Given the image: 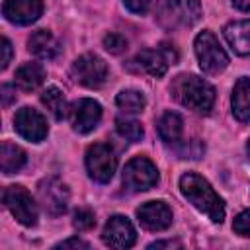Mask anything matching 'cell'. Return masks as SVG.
<instances>
[{"label":"cell","instance_id":"obj_1","mask_svg":"<svg viewBox=\"0 0 250 250\" xmlns=\"http://www.w3.org/2000/svg\"><path fill=\"white\" fill-rule=\"evenodd\" d=\"M180 191L182 195L201 213H205L213 223H223L227 215L225 199L213 189V186L195 172H186L180 178Z\"/></svg>","mask_w":250,"mask_h":250},{"label":"cell","instance_id":"obj_2","mask_svg":"<svg viewBox=\"0 0 250 250\" xmlns=\"http://www.w3.org/2000/svg\"><path fill=\"white\" fill-rule=\"evenodd\" d=\"M170 94L195 113H209L215 104V88L197 74H178L170 86Z\"/></svg>","mask_w":250,"mask_h":250},{"label":"cell","instance_id":"obj_3","mask_svg":"<svg viewBox=\"0 0 250 250\" xmlns=\"http://www.w3.org/2000/svg\"><path fill=\"white\" fill-rule=\"evenodd\" d=\"M193 49H195V57L199 62V68L207 74H217L221 70H225L229 66V55L225 53V49L221 47L219 39L215 37L213 31L203 29L195 41H193Z\"/></svg>","mask_w":250,"mask_h":250},{"label":"cell","instance_id":"obj_4","mask_svg":"<svg viewBox=\"0 0 250 250\" xmlns=\"http://www.w3.org/2000/svg\"><path fill=\"white\" fill-rule=\"evenodd\" d=\"M121 180L127 191L137 193V191H146L154 188L160 180V174H158V168L152 164V160H148L146 156H135L125 164Z\"/></svg>","mask_w":250,"mask_h":250},{"label":"cell","instance_id":"obj_5","mask_svg":"<svg viewBox=\"0 0 250 250\" xmlns=\"http://www.w3.org/2000/svg\"><path fill=\"white\" fill-rule=\"evenodd\" d=\"M2 203L14 215V219L23 227H33L37 223V203L23 186H8L2 193Z\"/></svg>","mask_w":250,"mask_h":250},{"label":"cell","instance_id":"obj_6","mask_svg":"<svg viewBox=\"0 0 250 250\" xmlns=\"http://www.w3.org/2000/svg\"><path fill=\"white\" fill-rule=\"evenodd\" d=\"M107 64L102 57L94 55V53H84L78 59H74L72 66H70V76L74 78V82H78L80 86L86 88H100L105 84L107 80Z\"/></svg>","mask_w":250,"mask_h":250},{"label":"cell","instance_id":"obj_7","mask_svg":"<svg viewBox=\"0 0 250 250\" xmlns=\"http://www.w3.org/2000/svg\"><path fill=\"white\" fill-rule=\"evenodd\" d=\"M117 168L115 150L107 143H96L86 150V170L88 176L98 184H107Z\"/></svg>","mask_w":250,"mask_h":250},{"label":"cell","instance_id":"obj_8","mask_svg":"<svg viewBox=\"0 0 250 250\" xmlns=\"http://www.w3.org/2000/svg\"><path fill=\"white\" fill-rule=\"evenodd\" d=\"M178 61V53L174 49V45H168V43H162L158 49H143L135 55V59L131 61L139 70L154 76V78H160L166 74L168 66L174 64Z\"/></svg>","mask_w":250,"mask_h":250},{"label":"cell","instance_id":"obj_9","mask_svg":"<svg viewBox=\"0 0 250 250\" xmlns=\"http://www.w3.org/2000/svg\"><path fill=\"white\" fill-rule=\"evenodd\" d=\"M37 197H39V203L45 209V213L59 217L68 209L70 191H68V186L64 182H61L57 176H49L39 182Z\"/></svg>","mask_w":250,"mask_h":250},{"label":"cell","instance_id":"obj_10","mask_svg":"<svg viewBox=\"0 0 250 250\" xmlns=\"http://www.w3.org/2000/svg\"><path fill=\"white\" fill-rule=\"evenodd\" d=\"M68 119L76 133L86 135L98 127L102 119V105L92 98H80L68 105Z\"/></svg>","mask_w":250,"mask_h":250},{"label":"cell","instance_id":"obj_11","mask_svg":"<svg viewBox=\"0 0 250 250\" xmlns=\"http://www.w3.org/2000/svg\"><path fill=\"white\" fill-rule=\"evenodd\" d=\"M102 240L109 248L125 250V248H131L135 244L137 230L125 215H113L107 219V223L102 230Z\"/></svg>","mask_w":250,"mask_h":250},{"label":"cell","instance_id":"obj_12","mask_svg":"<svg viewBox=\"0 0 250 250\" xmlns=\"http://www.w3.org/2000/svg\"><path fill=\"white\" fill-rule=\"evenodd\" d=\"M14 127L18 131V135L23 137L29 143H41V141H45V137L49 133V127H47L45 117L37 109L27 107V105L16 111Z\"/></svg>","mask_w":250,"mask_h":250},{"label":"cell","instance_id":"obj_13","mask_svg":"<svg viewBox=\"0 0 250 250\" xmlns=\"http://www.w3.org/2000/svg\"><path fill=\"white\" fill-rule=\"evenodd\" d=\"M2 14L10 23L29 25L43 14V0H4Z\"/></svg>","mask_w":250,"mask_h":250},{"label":"cell","instance_id":"obj_14","mask_svg":"<svg viewBox=\"0 0 250 250\" xmlns=\"http://www.w3.org/2000/svg\"><path fill=\"white\" fill-rule=\"evenodd\" d=\"M137 219L146 230L160 232L172 225V209L164 201H146L137 209Z\"/></svg>","mask_w":250,"mask_h":250},{"label":"cell","instance_id":"obj_15","mask_svg":"<svg viewBox=\"0 0 250 250\" xmlns=\"http://www.w3.org/2000/svg\"><path fill=\"white\" fill-rule=\"evenodd\" d=\"M223 35L229 43V47L238 57L250 55V20H238L230 21L223 27Z\"/></svg>","mask_w":250,"mask_h":250},{"label":"cell","instance_id":"obj_16","mask_svg":"<svg viewBox=\"0 0 250 250\" xmlns=\"http://www.w3.org/2000/svg\"><path fill=\"white\" fill-rule=\"evenodd\" d=\"M230 109L236 121L248 123L250 121V78L240 76L234 82L232 96H230Z\"/></svg>","mask_w":250,"mask_h":250},{"label":"cell","instance_id":"obj_17","mask_svg":"<svg viewBox=\"0 0 250 250\" xmlns=\"http://www.w3.org/2000/svg\"><path fill=\"white\" fill-rule=\"evenodd\" d=\"M27 49L31 55H35L37 59H55L61 51V45L57 41V37L49 31V29H37L31 33V37L27 39Z\"/></svg>","mask_w":250,"mask_h":250},{"label":"cell","instance_id":"obj_18","mask_svg":"<svg viewBox=\"0 0 250 250\" xmlns=\"http://www.w3.org/2000/svg\"><path fill=\"white\" fill-rule=\"evenodd\" d=\"M156 129H158V137H160L164 143L176 145V143L182 139L184 119H182V115L176 113V111H166V113H162V117L158 119Z\"/></svg>","mask_w":250,"mask_h":250},{"label":"cell","instance_id":"obj_19","mask_svg":"<svg viewBox=\"0 0 250 250\" xmlns=\"http://www.w3.org/2000/svg\"><path fill=\"white\" fill-rule=\"evenodd\" d=\"M16 84L23 92H31L39 88L45 80V68L39 62H25L16 70Z\"/></svg>","mask_w":250,"mask_h":250},{"label":"cell","instance_id":"obj_20","mask_svg":"<svg viewBox=\"0 0 250 250\" xmlns=\"http://www.w3.org/2000/svg\"><path fill=\"white\" fill-rule=\"evenodd\" d=\"M25 152L23 148H20L18 145L14 143H8L4 141L2 146H0V168L4 174H14V172H20L23 166H25Z\"/></svg>","mask_w":250,"mask_h":250},{"label":"cell","instance_id":"obj_21","mask_svg":"<svg viewBox=\"0 0 250 250\" xmlns=\"http://www.w3.org/2000/svg\"><path fill=\"white\" fill-rule=\"evenodd\" d=\"M41 104L47 107V111H49L57 121H62L64 117H68V105H66L64 94H62L57 86H49L47 90H43V94H41Z\"/></svg>","mask_w":250,"mask_h":250},{"label":"cell","instance_id":"obj_22","mask_svg":"<svg viewBox=\"0 0 250 250\" xmlns=\"http://www.w3.org/2000/svg\"><path fill=\"white\" fill-rule=\"evenodd\" d=\"M115 104L125 113H141L146 105V100L139 90H121L115 98Z\"/></svg>","mask_w":250,"mask_h":250},{"label":"cell","instance_id":"obj_23","mask_svg":"<svg viewBox=\"0 0 250 250\" xmlns=\"http://www.w3.org/2000/svg\"><path fill=\"white\" fill-rule=\"evenodd\" d=\"M115 131L119 137L127 139L129 143H139L145 137V129L137 119L131 117H117L115 119Z\"/></svg>","mask_w":250,"mask_h":250},{"label":"cell","instance_id":"obj_24","mask_svg":"<svg viewBox=\"0 0 250 250\" xmlns=\"http://www.w3.org/2000/svg\"><path fill=\"white\" fill-rule=\"evenodd\" d=\"M96 225V217L90 209H78L72 217V227L78 230V232H84V230H90L94 229Z\"/></svg>","mask_w":250,"mask_h":250},{"label":"cell","instance_id":"obj_25","mask_svg":"<svg viewBox=\"0 0 250 250\" xmlns=\"http://www.w3.org/2000/svg\"><path fill=\"white\" fill-rule=\"evenodd\" d=\"M104 47L111 55H121L127 49V39L123 35H119V33H107L104 37Z\"/></svg>","mask_w":250,"mask_h":250},{"label":"cell","instance_id":"obj_26","mask_svg":"<svg viewBox=\"0 0 250 250\" xmlns=\"http://www.w3.org/2000/svg\"><path fill=\"white\" fill-rule=\"evenodd\" d=\"M182 10H184V21L188 25H193V23L199 21V18H201V4H199V0H184Z\"/></svg>","mask_w":250,"mask_h":250},{"label":"cell","instance_id":"obj_27","mask_svg":"<svg viewBox=\"0 0 250 250\" xmlns=\"http://www.w3.org/2000/svg\"><path fill=\"white\" fill-rule=\"evenodd\" d=\"M232 230L240 236L250 238V209H244L242 213H238L232 221Z\"/></svg>","mask_w":250,"mask_h":250},{"label":"cell","instance_id":"obj_28","mask_svg":"<svg viewBox=\"0 0 250 250\" xmlns=\"http://www.w3.org/2000/svg\"><path fill=\"white\" fill-rule=\"evenodd\" d=\"M123 4H125V8H127L129 12H133V14H145V12L148 10L150 0H123Z\"/></svg>","mask_w":250,"mask_h":250},{"label":"cell","instance_id":"obj_29","mask_svg":"<svg viewBox=\"0 0 250 250\" xmlns=\"http://www.w3.org/2000/svg\"><path fill=\"white\" fill-rule=\"evenodd\" d=\"M55 248H82V250H88L90 248V244L86 242V240H82V238H78V236H74V238H66V240H62V242H59V244H55Z\"/></svg>","mask_w":250,"mask_h":250},{"label":"cell","instance_id":"obj_30","mask_svg":"<svg viewBox=\"0 0 250 250\" xmlns=\"http://www.w3.org/2000/svg\"><path fill=\"white\" fill-rule=\"evenodd\" d=\"M2 59H0V68L4 70V68H8V64H10V61H12V43L6 39V37H2Z\"/></svg>","mask_w":250,"mask_h":250},{"label":"cell","instance_id":"obj_31","mask_svg":"<svg viewBox=\"0 0 250 250\" xmlns=\"http://www.w3.org/2000/svg\"><path fill=\"white\" fill-rule=\"evenodd\" d=\"M0 96H2V105L8 107L16 100V88L12 84H2L0 86Z\"/></svg>","mask_w":250,"mask_h":250},{"label":"cell","instance_id":"obj_32","mask_svg":"<svg viewBox=\"0 0 250 250\" xmlns=\"http://www.w3.org/2000/svg\"><path fill=\"white\" fill-rule=\"evenodd\" d=\"M232 6L240 12H250V0H232Z\"/></svg>","mask_w":250,"mask_h":250},{"label":"cell","instance_id":"obj_33","mask_svg":"<svg viewBox=\"0 0 250 250\" xmlns=\"http://www.w3.org/2000/svg\"><path fill=\"white\" fill-rule=\"evenodd\" d=\"M246 156H248V160H250V139H248V143H246Z\"/></svg>","mask_w":250,"mask_h":250},{"label":"cell","instance_id":"obj_34","mask_svg":"<svg viewBox=\"0 0 250 250\" xmlns=\"http://www.w3.org/2000/svg\"><path fill=\"white\" fill-rule=\"evenodd\" d=\"M166 2H170V4H176V2H178V0H166Z\"/></svg>","mask_w":250,"mask_h":250}]
</instances>
